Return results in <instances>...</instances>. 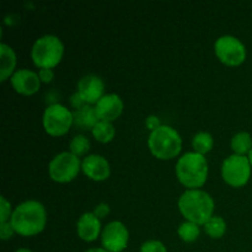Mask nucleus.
<instances>
[{"label":"nucleus","mask_w":252,"mask_h":252,"mask_svg":"<svg viewBox=\"0 0 252 252\" xmlns=\"http://www.w3.org/2000/svg\"><path fill=\"white\" fill-rule=\"evenodd\" d=\"M15 233L32 236L41 233L46 225V209L37 201H26L19 204L10 217Z\"/></svg>","instance_id":"obj_1"},{"label":"nucleus","mask_w":252,"mask_h":252,"mask_svg":"<svg viewBox=\"0 0 252 252\" xmlns=\"http://www.w3.org/2000/svg\"><path fill=\"white\" fill-rule=\"evenodd\" d=\"M179 208L185 218L196 224H206L213 213L214 202L207 192L187 189L179 198Z\"/></svg>","instance_id":"obj_2"},{"label":"nucleus","mask_w":252,"mask_h":252,"mask_svg":"<svg viewBox=\"0 0 252 252\" xmlns=\"http://www.w3.org/2000/svg\"><path fill=\"white\" fill-rule=\"evenodd\" d=\"M176 175L182 185L191 187H201L208 176V164L206 158L196 152L182 155L176 164Z\"/></svg>","instance_id":"obj_3"},{"label":"nucleus","mask_w":252,"mask_h":252,"mask_svg":"<svg viewBox=\"0 0 252 252\" xmlns=\"http://www.w3.org/2000/svg\"><path fill=\"white\" fill-rule=\"evenodd\" d=\"M150 152L159 159H172L181 152V135L170 126H160L148 138Z\"/></svg>","instance_id":"obj_4"},{"label":"nucleus","mask_w":252,"mask_h":252,"mask_svg":"<svg viewBox=\"0 0 252 252\" xmlns=\"http://www.w3.org/2000/svg\"><path fill=\"white\" fill-rule=\"evenodd\" d=\"M63 42L53 34H46L36 39L31 49L33 63L39 68H53L63 57Z\"/></svg>","instance_id":"obj_5"},{"label":"nucleus","mask_w":252,"mask_h":252,"mask_svg":"<svg viewBox=\"0 0 252 252\" xmlns=\"http://www.w3.org/2000/svg\"><path fill=\"white\" fill-rule=\"evenodd\" d=\"M221 175L226 184L234 187H241L248 184L251 176V164L249 158L233 154L226 158L221 166Z\"/></svg>","instance_id":"obj_6"},{"label":"nucleus","mask_w":252,"mask_h":252,"mask_svg":"<svg viewBox=\"0 0 252 252\" xmlns=\"http://www.w3.org/2000/svg\"><path fill=\"white\" fill-rule=\"evenodd\" d=\"M73 125V112L61 103H53L43 113V127L48 134L58 137L65 134Z\"/></svg>","instance_id":"obj_7"},{"label":"nucleus","mask_w":252,"mask_h":252,"mask_svg":"<svg viewBox=\"0 0 252 252\" xmlns=\"http://www.w3.org/2000/svg\"><path fill=\"white\" fill-rule=\"evenodd\" d=\"M80 160L73 153L63 152L51 160L48 166L49 176L57 182H69L78 175L80 170Z\"/></svg>","instance_id":"obj_8"},{"label":"nucleus","mask_w":252,"mask_h":252,"mask_svg":"<svg viewBox=\"0 0 252 252\" xmlns=\"http://www.w3.org/2000/svg\"><path fill=\"white\" fill-rule=\"evenodd\" d=\"M217 57L226 65H239L246 58V48L243 42L234 36L219 37L214 43Z\"/></svg>","instance_id":"obj_9"},{"label":"nucleus","mask_w":252,"mask_h":252,"mask_svg":"<svg viewBox=\"0 0 252 252\" xmlns=\"http://www.w3.org/2000/svg\"><path fill=\"white\" fill-rule=\"evenodd\" d=\"M129 239V233L125 224L115 220L108 223L101 234V243L108 252H121L125 250Z\"/></svg>","instance_id":"obj_10"},{"label":"nucleus","mask_w":252,"mask_h":252,"mask_svg":"<svg viewBox=\"0 0 252 252\" xmlns=\"http://www.w3.org/2000/svg\"><path fill=\"white\" fill-rule=\"evenodd\" d=\"M105 84L100 76L88 74L83 76L78 83V93L86 103H97L103 96Z\"/></svg>","instance_id":"obj_11"},{"label":"nucleus","mask_w":252,"mask_h":252,"mask_svg":"<svg viewBox=\"0 0 252 252\" xmlns=\"http://www.w3.org/2000/svg\"><path fill=\"white\" fill-rule=\"evenodd\" d=\"M11 84L19 94L32 95L38 91L41 79L34 71L29 69H19L11 75Z\"/></svg>","instance_id":"obj_12"},{"label":"nucleus","mask_w":252,"mask_h":252,"mask_svg":"<svg viewBox=\"0 0 252 252\" xmlns=\"http://www.w3.org/2000/svg\"><path fill=\"white\" fill-rule=\"evenodd\" d=\"M81 169L86 176L95 181H103L111 174V167L106 158L98 154H91L84 158L81 162Z\"/></svg>","instance_id":"obj_13"},{"label":"nucleus","mask_w":252,"mask_h":252,"mask_svg":"<svg viewBox=\"0 0 252 252\" xmlns=\"http://www.w3.org/2000/svg\"><path fill=\"white\" fill-rule=\"evenodd\" d=\"M95 110L98 116V120L112 122L122 113L123 102L120 96L116 94H107L98 100Z\"/></svg>","instance_id":"obj_14"},{"label":"nucleus","mask_w":252,"mask_h":252,"mask_svg":"<svg viewBox=\"0 0 252 252\" xmlns=\"http://www.w3.org/2000/svg\"><path fill=\"white\" fill-rule=\"evenodd\" d=\"M78 235L85 241H94L97 239L101 230L100 219L91 212H86L79 218L76 223Z\"/></svg>","instance_id":"obj_15"},{"label":"nucleus","mask_w":252,"mask_h":252,"mask_svg":"<svg viewBox=\"0 0 252 252\" xmlns=\"http://www.w3.org/2000/svg\"><path fill=\"white\" fill-rule=\"evenodd\" d=\"M98 123V116L96 113L95 107L85 105L83 107L78 108L73 112V125L78 129L89 130L95 127Z\"/></svg>","instance_id":"obj_16"},{"label":"nucleus","mask_w":252,"mask_h":252,"mask_svg":"<svg viewBox=\"0 0 252 252\" xmlns=\"http://www.w3.org/2000/svg\"><path fill=\"white\" fill-rule=\"evenodd\" d=\"M0 80L5 81L14 70L16 64V56L12 48L7 44H0Z\"/></svg>","instance_id":"obj_17"},{"label":"nucleus","mask_w":252,"mask_h":252,"mask_svg":"<svg viewBox=\"0 0 252 252\" xmlns=\"http://www.w3.org/2000/svg\"><path fill=\"white\" fill-rule=\"evenodd\" d=\"M91 132H93V135L95 137L96 140L101 143H108L113 139L116 130L111 122L98 121V123L93 128Z\"/></svg>","instance_id":"obj_18"},{"label":"nucleus","mask_w":252,"mask_h":252,"mask_svg":"<svg viewBox=\"0 0 252 252\" xmlns=\"http://www.w3.org/2000/svg\"><path fill=\"white\" fill-rule=\"evenodd\" d=\"M231 148L235 152V154L244 155L246 153H250L252 149V138L250 133L240 132L236 133L231 139Z\"/></svg>","instance_id":"obj_19"},{"label":"nucleus","mask_w":252,"mask_h":252,"mask_svg":"<svg viewBox=\"0 0 252 252\" xmlns=\"http://www.w3.org/2000/svg\"><path fill=\"white\" fill-rule=\"evenodd\" d=\"M204 230L211 238L219 239L225 234L226 223L221 217H211L209 220L204 224Z\"/></svg>","instance_id":"obj_20"},{"label":"nucleus","mask_w":252,"mask_h":252,"mask_svg":"<svg viewBox=\"0 0 252 252\" xmlns=\"http://www.w3.org/2000/svg\"><path fill=\"white\" fill-rule=\"evenodd\" d=\"M213 137L208 132H198L192 139V145H193L196 153L202 155L208 153L213 148Z\"/></svg>","instance_id":"obj_21"},{"label":"nucleus","mask_w":252,"mask_h":252,"mask_svg":"<svg viewBox=\"0 0 252 252\" xmlns=\"http://www.w3.org/2000/svg\"><path fill=\"white\" fill-rule=\"evenodd\" d=\"M180 238L186 243H192L199 236V226L198 224L192 223V221H185L177 229Z\"/></svg>","instance_id":"obj_22"},{"label":"nucleus","mask_w":252,"mask_h":252,"mask_svg":"<svg viewBox=\"0 0 252 252\" xmlns=\"http://www.w3.org/2000/svg\"><path fill=\"white\" fill-rule=\"evenodd\" d=\"M69 148H70V153H73L74 155H76L79 158L89 152V149H90V140L83 134L75 135L70 140Z\"/></svg>","instance_id":"obj_23"},{"label":"nucleus","mask_w":252,"mask_h":252,"mask_svg":"<svg viewBox=\"0 0 252 252\" xmlns=\"http://www.w3.org/2000/svg\"><path fill=\"white\" fill-rule=\"evenodd\" d=\"M140 252H167L164 244L159 240H148L140 246Z\"/></svg>","instance_id":"obj_24"},{"label":"nucleus","mask_w":252,"mask_h":252,"mask_svg":"<svg viewBox=\"0 0 252 252\" xmlns=\"http://www.w3.org/2000/svg\"><path fill=\"white\" fill-rule=\"evenodd\" d=\"M14 229H12L11 224L10 223H0V236H1L2 240H7V239L11 238L14 235Z\"/></svg>","instance_id":"obj_25"},{"label":"nucleus","mask_w":252,"mask_h":252,"mask_svg":"<svg viewBox=\"0 0 252 252\" xmlns=\"http://www.w3.org/2000/svg\"><path fill=\"white\" fill-rule=\"evenodd\" d=\"M10 211H11V206L10 202L4 196H1V218H0V223H5L10 216Z\"/></svg>","instance_id":"obj_26"},{"label":"nucleus","mask_w":252,"mask_h":252,"mask_svg":"<svg viewBox=\"0 0 252 252\" xmlns=\"http://www.w3.org/2000/svg\"><path fill=\"white\" fill-rule=\"evenodd\" d=\"M98 219L100 218H105L108 213H110V206L106 203H100L95 207V211L93 212Z\"/></svg>","instance_id":"obj_27"},{"label":"nucleus","mask_w":252,"mask_h":252,"mask_svg":"<svg viewBox=\"0 0 252 252\" xmlns=\"http://www.w3.org/2000/svg\"><path fill=\"white\" fill-rule=\"evenodd\" d=\"M70 103H71V106H73V107L76 108V110H78V108H80V107H83V106L88 105V103L84 101V98L81 97L80 94H79L78 91H76L75 94H73V95H71Z\"/></svg>","instance_id":"obj_28"},{"label":"nucleus","mask_w":252,"mask_h":252,"mask_svg":"<svg viewBox=\"0 0 252 252\" xmlns=\"http://www.w3.org/2000/svg\"><path fill=\"white\" fill-rule=\"evenodd\" d=\"M38 75H39V79H41V81H43V83H49V81H52V79H53L54 73L52 69L42 68L41 70H39Z\"/></svg>","instance_id":"obj_29"},{"label":"nucleus","mask_w":252,"mask_h":252,"mask_svg":"<svg viewBox=\"0 0 252 252\" xmlns=\"http://www.w3.org/2000/svg\"><path fill=\"white\" fill-rule=\"evenodd\" d=\"M145 125H147L148 129H152V132L161 126L160 125L159 118H158L157 116H149V117L147 118V121H145Z\"/></svg>","instance_id":"obj_30"},{"label":"nucleus","mask_w":252,"mask_h":252,"mask_svg":"<svg viewBox=\"0 0 252 252\" xmlns=\"http://www.w3.org/2000/svg\"><path fill=\"white\" fill-rule=\"evenodd\" d=\"M85 252H108V251L101 248H94V249H89V250H86Z\"/></svg>","instance_id":"obj_31"},{"label":"nucleus","mask_w":252,"mask_h":252,"mask_svg":"<svg viewBox=\"0 0 252 252\" xmlns=\"http://www.w3.org/2000/svg\"><path fill=\"white\" fill-rule=\"evenodd\" d=\"M15 252H33V251L29 250V249H19V250H16Z\"/></svg>","instance_id":"obj_32"},{"label":"nucleus","mask_w":252,"mask_h":252,"mask_svg":"<svg viewBox=\"0 0 252 252\" xmlns=\"http://www.w3.org/2000/svg\"><path fill=\"white\" fill-rule=\"evenodd\" d=\"M249 160H250V164L252 166V149L250 150V153H249Z\"/></svg>","instance_id":"obj_33"}]
</instances>
